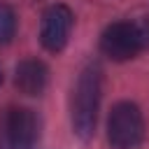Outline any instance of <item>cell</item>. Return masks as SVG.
I'll return each mask as SVG.
<instances>
[{
    "mask_svg": "<svg viewBox=\"0 0 149 149\" xmlns=\"http://www.w3.org/2000/svg\"><path fill=\"white\" fill-rule=\"evenodd\" d=\"M100 98H102V70L95 63H88L74 81L72 102H70L72 130L77 137H81V140L93 137L98 109H100Z\"/></svg>",
    "mask_w": 149,
    "mask_h": 149,
    "instance_id": "6da1fadb",
    "label": "cell"
},
{
    "mask_svg": "<svg viewBox=\"0 0 149 149\" xmlns=\"http://www.w3.org/2000/svg\"><path fill=\"white\" fill-rule=\"evenodd\" d=\"M144 49H149V19L114 21L100 35V51L116 63L130 61Z\"/></svg>",
    "mask_w": 149,
    "mask_h": 149,
    "instance_id": "7a4b0ae2",
    "label": "cell"
},
{
    "mask_svg": "<svg viewBox=\"0 0 149 149\" xmlns=\"http://www.w3.org/2000/svg\"><path fill=\"white\" fill-rule=\"evenodd\" d=\"M144 137V116L130 100H121L107 116V140L112 149H135Z\"/></svg>",
    "mask_w": 149,
    "mask_h": 149,
    "instance_id": "3957f363",
    "label": "cell"
},
{
    "mask_svg": "<svg viewBox=\"0 0 149 149\" xmlns=\"http://www.w3.org/2000/svg\"><path fill=\"white\" fill-rule=\"evenodd\" d=\"M9 149H33L40 140V119L28 107H9L2 119Z\"/></svg>",
    "mask_w": 149,
    "mask_h": 149,
    "instance_id": "277c9868",
    "label": "cell"
},
{
    "mask_svg": "<svg viewBox=\"0 0 149 149\" xmlns=\"http://www.w3.org/2000/svg\"><path fill=\"white\" fill-rule=\"evenodd\" d=\"M72 23H74V14L68 5H51L44 9L42 14V23H40V42L47 51L58 54L65 49L70 33H72Z\"/></svg>",
    "mask_w": 149,
    "mask_h": 149,
    "instance_id": "5b68a950",
    "label": "cell"
},
{
    "mask_svg": "<svg viewBox=\"0 0 149 149\" xmlns=\"http://www.w3.org/2000/svg\"><path fill=\"white\" fill-rule=\"evenodd\" d=\"M49 70L37 58H26L14 68V86L23 95H40L47 88Z\"/></svg>",
    "mask_w": 149,
    "mask_h": 149,
    "instance_id": "8992f818",
    "label": "cell"
},
{
    "mask_svg": "<svg viewBox=\"0 0 149 149\" xmlns=\"http://www.w3.org/2000/svg\"><path fill=\"white\" fill-rule=\"evenodd\" d=\"M14 35H16V14L9 5L0 2V47L9 44Z\"/></svg>",
    "mask_w": 149,
    "mask_h": 149,
    "instance_id": "52a82bcc",
    "label": "cell"
},
{
    "mask_svg": "<svg viewBox=\"0 0 149 149\" xmlns=\"http://www.w3.org/2000/svg\"><path fill=\"white\" fill-rule=\"evenodd\" d=\"M0 81H2V74H0Z\"/></svg>",
    "mask_w": 149,
    "mask_h": 149,
    "instance_id": "ba28073f",
    "label": "cell"
}]
</instances>
